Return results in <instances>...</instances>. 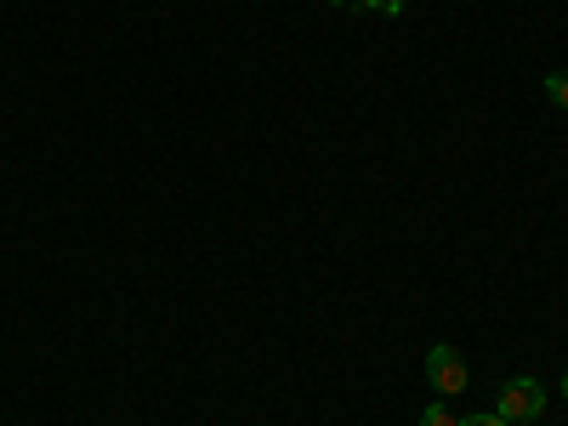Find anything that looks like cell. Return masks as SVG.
<instances>
[{
    "mask_svg": "<svg viewBox=\"0 0 568 426\" xmlns=\"http://www.w3.org/2000/svg\"><path fill=\"white\" fill-rule=\"evenodd\" d=\"M426 382H433V393H438V398H460V393H466V382H471L466 353H460V347H449V342H438L433 353H426Z\"/></svg>",
    "mask_w": 568,
    "mask_h": 426,
    "instance_id": "obj_2",
    "label": "cell"
},
{
    "mask_svg": "<svg viewBox=\"0 0 568 426\" xmlns=\"http://www.w3.org/2000/svg\"><path fill=\"white\" fill-rule=\"evenodd\" d=\"M324 7H353V0H324Z\"/></svg>",
    "mask_w": 568,
    "mask_h": 426,
    "instance_id": "obj_7",
    "label": "cell"
},
{
    "mask_svg": "<svg viewBox=\"0 0 568 426\" xmlns=\"http://www.w3.org/2000/svg\"><path fill=\"white\" fill-rule=\"evenodd\" d=\"M562 398H568V369H562Z\"/></svg>",
    "mask_w": 568,
    "mask_h": 426,
    "instance_id": "obj_8",
    "label": "cell"
},
{
    "mask_svg": "<svg viewBox=\"0 0 568 426\" xmlns=\"http://www.w3.org/2000/svg\"><path fill=\"white\" fill-rule=\"evenodd\" d=\"M420 426H460V420H455V415H449V404L438 398V404H426V409H420Z\"/></svg>",
    "mask_w": 568,
    "mask_h": 426,
    "instance_id": "obj_4",
    "label": "cell"
},
{
    "mask_svg": "<svg viewBox=\"0 0 568 426\" xmlns=\"http://www.w3.org/2000/svg\"><path fill=\"white\" fill-rule=\"evenodd\" d=\"M546 103L568 114V69H551V74H546Z\"/></svg>",
    "mask_w": 568,
    "mask_h": 426,
    "instance_id": "obj_3",
    "label": "cell"
},
{
    "mask_svg": "<svg viewBox=\"0 0 568 426\" xmlns=\"http://www.w3.org/2000/svg\"><path fill=\"white\" fill-rule=\"evenodd\" d=\"M500 420L524 426V420H540L546 415V387L535 382V375H511V382L500 387V404H495Z\"/></svg>",
    "mask_w": 568,
    "mask_h": 426,
    "instance_id": "obj_1",
    "label": "cell"
},
{
    "mask_svg": "<svg viewBox=\"0 0 568 426\" xmlns=\"http://www.w3.org/2000/svg\"><path fill=\"white\" fill-rule=\"evenodd\" d=\"M460 426H511V420H500V415H495V409H489V415H466V420H460Z\"/></svg>",
    "mask_w": 568,
    "mask_h": 426,
    "instance_id": "obj_6",
    "label": "cell"
},
{
    "mask_svg": "<svg viewBox=\"0 0 568 426\" xmlns=\"http://www.w3.org/2000/svg\"><path fill=\"white\" fill-rule=\"evenodd\" d=\"M358 7H369V12H382V18H398L409 0H358Z\"/></svg>",
    "mask_w": 568,
    "mask_h": 426,
    "instance_id": "obj_5",
    "label": "cell"
}]
</instances>
